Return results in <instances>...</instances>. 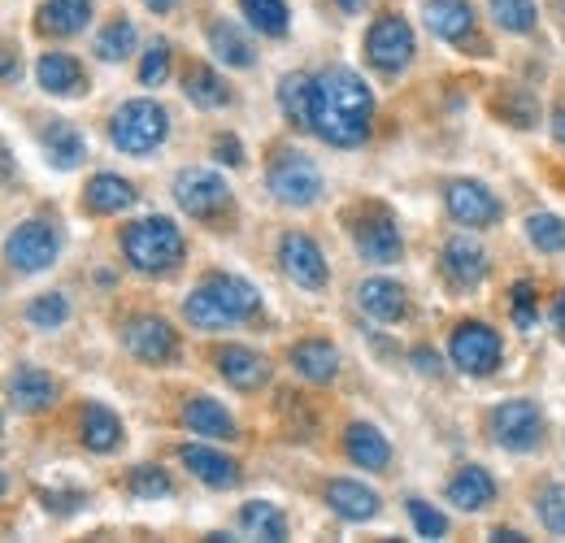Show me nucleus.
Instances as JSON below:
<instances>
[{"mask_svg":"<svg viewBox=\"0 0 565 543\" xmlns=\"http://www.w3.org/2000/svg\"><path fill=\"white\" fill-rule=\"evenodd\" d=\"M374 123V92L365 87V78L349 66H331L313 74V118L309 131L322 143L335 148H356L370 136Z\"/></svg>","mask_w":565,"mask_h":543,"instance_id":"nucleus-1","label":"nucleus"},{"mask_svg":"<svg viewBox=\"0 0 565 543\" xmlns=\"http://www.w3.org/2000/svg\"><path fill=\"white\" fill-rule=\"evenodd\" d=\"M262 309V296L248 278L239 274H210L201 287H192V296L183 300V318L196 331H222L235 322H248Z\"/></svg>","mask_w":565,"mask_h":543,"instance_id":"nucleus-2","label":"nucleus"},{"mask_svg":"<svg viewBox=\"0 0 565 543\" xmlns=\"http://www.w3.org/2000/svg\"><path fill=\"white\" fill-rule=\"evenodd\" d=\"M122 253L140 274H166L183 262L188 244L170 217H140L122 231Z\"/></svg>","mask_w":565,"mask_h":543,"instance_id":"nucleus-3","label":"nucleus"},{"mask_svg":"<svg viewBox=\"0 0 565 543\" xmlns=\"http://www.w3.org/2000/svg\"><path fill=\"white\" fill-rule=\"evenodd\" d=\"M166 136H170V114L157 100H127L109 118V139L127 157H148L152 148L166 143Z\"/></svg>","mask_w":565,"mask_h":543,"instance_id":"nucleus-4","label":"nucleus"},{"mask_svg":"<svg viewBox=\"0 0 565 543\" xmlns=\"http://www.w3.org/2000/svg\"><path fill=\"white\" fill-rule=\"evenodd\" d=\"M266 183H270L275 201L291 204V209H309V204L322 196V174H318V166H313L305 152H296V148H282L279 157L270 161Z\"/></svg>","mask_w":565,"mask_h":543,"instance_id":"nucleus-5","label":"nucleus"},{"mask_svg":"<svg viewBox=\"0 0 565 543\" xmlns=\"http://www.w3.org/2000/svg\"><path fill=\"white\" fill-rule=\"evenodd\" d=\"M353 239H356V253L374 266H392L401 262L405 253V239H401V226L396 217L383 209V204H361L353 217Z\"/></svg>","mask_w":565,"mask_h":543,"instance_id":"nucleus-6","label":"nucleus"},{"mask_svg":"<svg viewBox=\"0 0 565 543\" xmlns=\"http://www.w3.org/2000/svg\"><path fill=\"white\" fill-rule=\"evenodd\" d=\"M414 26L401 13H383L365 35V62L383 74H401L414 62Z\"/></svg>","mask_w":565,"mask_h":543,"instance_id":"nucleus-7","label":"nucleus"},{"mask_svg":"<svg viewBox=\"0 0 565 543\" xmlns=\"http://www.w3.org/2000/svg\"><path fill=\"white\" fill-rule=\"evenodd\" d=\"M57 253H62V235H57L49 222H40V217L22 222V226L4 239V262L22 274L49 270V266L57 262Z\"/></svg>","mask_w":565,"mask_h":543,"instance_id":"nucleus-8","label":"nucleus"},{"mask_svg":"<svg viewBox=\"0 0 565 543\" xmlns=\"http://www.w3.org/2000/svg\"><path fill=\"white\" fill-rule=\"evenodd\" d=\"M488 426H492V439L504 453H531L544 439V413H540L535 401H504V405H495Z\"/></svg>","mask_w":565,"mask_h":543,"instance_id":"nucleus-9","label":"nucleus"},{"mask_svg":"<svg viewBox=\"0 0 565 543\" xmlns=\"http://www.w3.org/2000/svg\"><path fill=\"white\" fill-rule=\"evenodd\" d=\"M500 336H495L488 322H461L457 331H452V340H448V356H452V365L461 370V374H470V379H488L495 365H500Z\"/></svg>","mask_w":565,"mask_h":543,"instance_id":"nucleus-10","label":"nucleus"},{"mask_svg":"<svg viewBox=\"0 0 565 543\" xmlns=\"http://www.w3.org/2000/svg\"><path fill=\"white\" fill-rule=\"evenodd\" d=\"M174 201L188 217H201V222H213L217 213L231 209V188L222 174L213 170H179L174 179Z\"/></svg>","mask_w":565,"mask_h":543,"instance_id":"nucleus-11","label":"nucleus"},{"mask_svg":"<svg viewBox=\"0 0 565 543\" xmlns=\"http://www.w3.org/2000/svg\"><path fill=\"white\" fill-rule=\"evenodd\" d=\"M279 266H282V274H287L296 287H305V291H322L327 278H331L322 248H318L309 235H300V231H287L279 239Z\"/></svg>","mask_w":565,"mask_h":543,"instance_id":"nucleus-12","label":"nucleus"},{"mask_svg":"<svg viewBox=\"0 0 565 543\" xmlns=\"http://www.w3.org/2000/svg\"><path fill=\"white\" fill-rule=\"evenodd\" d=\"M444 204H448L452 222L475 226V231L500 222V201H495V192L488 183H475V179H452V183L444 188Z\"/></svg>","mask_w":565,"mask_h":543,"instance_id":"nucleus-13","label":"nucleus"},{"mask_svg":"<svg viewBox=\"0 0 565 543\" xmlns=\"http://www.w3.org/2000/svg\"><path fill=\"white\" fill-rule=\"evenodd\" d=\"M122 340H127V352L148 361V365H166L179 352V336H174V327L166 318H131Z\"/></svg>","mask_w":565,"mask_h":543,"instance_id":"nucleus-14","label":"nucleus"},{"mask_svg":"<svg viewBox=\"0 0 565 543\" xmlns=\"http://www.w3.org/2000/svg\"><path fill=\"white\" fill-rule=\"evenodd\" d=\"M439 266H444V274H448L457 287H479V283L488 278V253H483L470 235H452V239L444 244V253H439Z\"/></svg>","mask_w":565,"mask_h":543,"instance_id":"nucleus-15","label":"nucleus"},{"mask_svg":"<svg viewBox=\"0 0 565 543\" xmlns=\"http://www.w3.org/2000/svg\"><path fill=\"white\" fill-rule=\"evenodd\" d=\"M356 305H361L374 322H401V318L409 313V296H405V287L392 283V278H365V283L356 287Z\"/></svg>","mask_w":565,"mask_h":543,"instance_id":"nucleus-16","label":"nucleus"},{"mask_svg":"<svg viewBox=\"0 0 565 543\" xmlns=\"http://www.w3.org/2000/svg\"><path fill=\"white\" fill-rule=\"evenodd\" d=\"M327 504H331L344 522H370V518H379V509H383L379 491H370V487L356 482V478H335V482H327Z\"/></svg>","mask_w":565,"mask_h":543,"instance_id":"nucleus-17","label":"nucleus"},{"mask_svg":"<svg viewBox=\"0 0 565 543\" xmlns=\"http://www.w3.org/2000/svg\"><path fill=\"white\" fill-rule=\"evenodd\" d=\"M448 504H457L461 513H483L495 504V478L483 466H461L448 482Z\"/></svg>","mask_w":565,"mask_h":543,"instance_id":"nucleus-18","label":"nucleus"},{"mask_svg":"<svg viewBox=\"0 0 565 543\" xmlns=\"http://www.w3.org/2000/svg\"><path fill=\"white\" fill-rule=\"evenodd\" d=\"M423 13H426V26L439 40H448V44H466L470 31H475L470 0H423Z\"/></svg>","mask_w":565,"mask_h":543,"instance_id":"nucleus-19","label":"nucleus"},{"mask_svg":"<svg viewBox=\"0 0 565 543\" xmlns=\"http://www.w3.org/2000/svg\"><path fill=\"white\" fill-rule=\"evenodd\" d=\"M217 370L239 392H253V387H262L270 379V361L262 352H253V348H239V343H231V348L217 352Z\"/></svg>","mask_w":565,"mask_h":543,"instance_id":"nucleus-20","label":"nucleus"},{"mask_svg":"<svg viewBox=\"0 0 565 543\" xmlns=\"http://www.w3.org/2000/svg\"><path fill=\"white\" fill-rule=\"evenodd\" d=\"M344 453H349V461L361 466V470H387V466H392V444H387V435H383L379 426H370V422H353V426L344 430Z\"/></svg>","mask_w":565,"mask_h":543,"instance_id":"nucleus-21","label":"nucleus"},{"mask_svg":"<svg viewBox=\"0 0 565 543\" xmlns=\"http://www.w3.org/2000/svg\"><path fill=\"white\" fill-rule=\"evenodd\" d=\"M179 461L192 470V478H201L205 487H217V491H226V487L239 482V466L231 457H222L217 448H205V444H188L179 453Z\"/></svg>","mask_w":565,"mask_h":543,"instance_id":"nucleus-22","label":"nucleus"},{"mask_svg":"<svg viewBox=\"0 0 565 543\" xmlns=\"http://www.w3.org/2000/svg\"><path fill=\"white\" fill-rule=\"evenodd\" d=\"M35 78H40V87L49 96H78L87 87V74H83V66L74 62L71 53H44L35 62Z\"/></svg>","mask_w":565,"mask_h":543,"instance_id":"nucleus-23","label":"nucleus"},{"mask_svg":"<svg viewBox=\"0 0 565 543\" xmlns=\"http://www.w3.org/2000/svg\"><path fill=\"white\" fill-rule=\"evenodd\" d=\"M291 370L309 383H331L340 374V352L327 340H305L291 348Z\"/></svg>","mask_w":565,"mask_h":543,"instance_id":"nucleus-24","label":"nucleus"},{"mask_svg":"<svg viewBox=\"0 0 565 543\" xmlns=\"http://www.w3.org/2000/svg\"><path fill=\"white\" fill-rule=\"evenodd\" d=\"M183 426L192 435H205V439H235V417L217 405L213 396H192L183 405Z\"/></svg>","mask_w":565,"mask_h":543,"instance_id":"nucleus-25","label":"nucleus"},{"mask_svg":"<svg viewBox=\"0 0 565 543\" xmlns=\"http://www.w3.org/2000/svg\"><path fill=\"white\" fill-rule=\"evenodd\" d=\"M9 401L22 408V413H40V408H49L57 401V383H53L44 370L22 365V370L9 379Z\"/></svg>","mask_w":565,"mask_h":543,"instance_id":"nucleus-26","label":"nucleus"},{"mask_svg":"<svg viewBox=\"0 0 565 543\" xmlns=\"http://www.w3.org/2000/svg\"><path fill=\"white\" fill-rule=\"evenodd\" d=\"M35 18H40V31L49 35H78L92 22V0H44Z\"/></svg>","mask_w":565,"mask_h":543,"instance_id":"nucleus-27","label":"nucleus"},{"mask_svg":"<svg viewBox=\"0 0 565 543\" xmlns=\"http://www.w3.org/2000/svg\"><path fill=\"white\" fill-rule=\"evenodd\" d=\"M83 201L92 213H122V209H131L136 204V188L127 183V179H118V174H96L92 183H87V192H83Z\"/></svg>","mask_w":565,"mask_h":543,"instance_id":"nucleus-28","label":"nucleus"},{"mask_svg":"<svg viewBox=\"0 0 565 543\" xmlns=\"http://www.w3.org/2000/svg\"><path fill=\"white\" fill-rule=\"evenodd\" d=\"M40 143H44V152H49V161H53L57 170H74V166L87 157V139L78 136L71 123H62V118L44 127Z\"/></svg>","mask_w":565,"mask_h":543,"instance_id":"nucleus-29","label":"nucleus"},{"mask_svg":"<svg viewBox=\"0 0 565 543\" xmlns=\"http://www.w3.org/2000/svg\"><path fill=\"white\" fill-rule=\"evenodd\" d=\"M83 444H87L92 453H114V448L122 444V422H118V413L92 401V405L83 408Z\"/></svg>","mask_w":565,"mask_h":543,"instance_id":"nucleus-30","label":"nucleus"},{"mask_svg":"<svg viewBox=\"0 0 565 543\" xmlns=\"http://www.w3.org/2000/svg\"><path fill=\"white\" fill-rule=\"evenodd\" d=\"M239 531L253 535V540L279 543V540H287V518H282L279 504H270V500H248V504L239 509Z\"/></svg>","mask_w":565,"mask_h":543,"instance_id":"nucleus-31","label":"nucleus"},{"mask_svg":"<svg viewBox=\"0 0 565 543\" xmlns=\"http://www.w3.org/2000/svg\"><path fill=\"white\" fill-rule=\"evenodd\" d=\"M183 92L196 109H226L231 105V87L222 83V74L210 66H192L183 74Z\"/></svg>","mask_w":565,"mask_h":543,"instance_id":"nucleus-32","label":"nucleus"},{"mask_svg":"<svg viewBox=\"0 0 565 543\" xmlns=\"http://www.w3.org/2000/svg\"><path fill=\"white\" fill-rule=\"evenodd\" d=\"M279 109L287 114L291 127H309V118H313V74H282Z\"/></svg>","mask_w":565,"mask_h":543,"instance_id":"nucleus-33","label":"nucleus"},{"mask_svg":"<svg viewBox=\"0 0 565 543\" xmlns=\"http://www.w3.org/2000/svg\"><path fill=\"white\" fill-rule=\"evenodd\" d=\"M210 49L213 57L222 62V66H235V70H248L257 57H253V44L231 26V22H213L210 26Z\"/></svg>","mask_w":565,"mask_h":543,"instance_id":"nucleus-34","label":"nucleus"},{"mask_svg":"<svg viewBox=\"0 0 565 543\" xmlns=\"http://www.w3.org/2000/svg\"><path fill=\"white\" fill-rule=\"evenodd\" d=\"M136 53V26L127 18H114L100 35H96V57L100 62H127Z\"/></svg>","mask_w":565,"mask_h":543,"instance_id":"nucleus-35","label":"nucleus"},{"mask_svg":"<svg viewBox=\"0 0 565 543\" xmlns=\"http://www.w3.org/2000/svg\"><path fill=\"white\" fill-rule=\"evenodd\" d=\"M492 18L509 35H531L540 22V9H535V0H492Z\"/></svg>","mask_w":565,"mask_h":543,"instance_id":"nucleus-36","label":"nucleus"},{"mask_svg":"<svg viewBox=\"0 0 565 543\" xmlns=\"http://www.w3.org/2000/svg\"><path fill=\"white\" fill-rule=\"evenodd\" d=\"M66 318H71V300L62 291H44L26 305V322L35 331H57V327H66Z\"/></svg>","mask_w":565,"mask_h":543,"instance_id":"nucleus-37","label":"nucleus"},{"mask_svg":"<svg viewBox=\"0 0 565 543\" xmlns=\"http://www.w3.org/2000/svg\"><path fill=\"white\" fill-rule=\"evenodd\" d=\"M239 9H244V18L262 31V35H287V22H291V13H287V4L282 0H239Z\"/></svg>","mask_w":565,"mask_h":543,"instance_id":"nucleus-38","label":"nucleus"},{"mask_svg":"<svg viewBox=\"0 0 565 543\" xmlns=\"http://www.w3.org/2000/svg\"><path fill=\"white\" fill-rule=\"evenodd\" d=\"M526 235L540 253H565V217H557V213H531Z\"/></svg>","mask_w":565,"mask_h":543,"instance_id":"nucleus-39","label":"nucleus"},{"mask_svg":"<svg viewBox=\"0 0 565 543\" xmlns=\"http://www.w3.org/2000/svg\"><path fill=\"white\" fill-rule=\"evenodd\" d=\"M535 509H540V522H544V531H553V535H565V482H553V487H544Z\"/></svg>","mask_w":565,"mask_h":543,"instance_id":"nucleus-40","label":"nucleus"},{"mask_svg":"<svg viewBox=\"0 0 565 543\" xmlns=\"http://www.w3.org/2000/svg\"><path fill=\"white\" fill-rule=\"evenodd\" d=\"M409 518H414V531L423 535V540H444L448 535V518L439 513V509H430L426 500H409Z\"/></svg>","mask_w":565,"mask_h":543,"instance_id":"nucleus-41","label":"nucleus"},{"mask_svg":"<svg viewBox=\"0 0 565 543\" xmlns=\"http://www.w3.org/2000/svg\"><path fill=\"white\" fill-rule=\"evenodd\" d=\"M166 74H170V44L166 40H152L140 62V83L143 87H157V83H166Z\"/></svg>","mask_w":565,"mask_h":543,"instance_id":"nucleus-42","label":"nucleus"},{"mask_svg":"<svg viewBox=\"0 0 565 543\" xmlns=\"http://www.w3.org/2000/svg\"><path fill=\"white\" fill-rule=\"evenodd\" d=\"M131 496H140V500H161V496H170V478H166V470L140 466V470L131 475Z\"/></svg>","mask_w":565,"mask_h":543,"instance_id":"nucleus-43","label":"nucleus"},{"mask_svg":"<svg viewBox=\"0 0 565 543\" xmlns=\"http://www.w3.org/2000/svg\"><path fill=\"white\" fill-rule=\"evenodd\" d=\"M513 318H518L522 331L535 327V287H531V283H518V287H513Z\"/></svg>","mask_w":565,"mask_h":543,"instance_id":"nucleus-44","label":"nucleus"},{"mask_svg":"<svg viewBox=\"0 0 565 543\" xmlns=\"http://www.w3.org/2000/svg\"><path fill=\"white\" fill-rule=\"evenodd\" d=\"M504 114H513V127H535V100H531V96H518V92H509V100H504Z\"/></svg>","mask_w":565,"mask_h":543,"instance_id":"nucleus-45","label":"nucleus"},{"mask_svg":"<svg viewBox=\"0 0 565 543\" xmlns=\"http://www.w3.org/2000/svg\"><path fill=\"white\" fill-rule=\"evenodd\" d=\"M217 161H226V166H239L244 161V148H239V139L235 136H217Z\"/></svg>","mask_w":565,"mask_h":543,"instance_id":"nucleus-46","label":"nucleus"},{"mask_svg":"<svg viewBox=\"0 0 565 543\" xmlns=\"http://www.w3.org/2000/svg\"><path fill=\"white\" fill-rule=\"evenodd\" d=\"M414 365H418L423 374H435V370H439V356H435L430 348H418V352H414Z\"/></svg>","mask_w":565,"mask_h":543,"instance_id":"nucleus-47","label":"nucleus"},{"mask_svg":"<svg viewBox=\"0 0 565 543\" xmlns=\"http://www.w3.org/2000/svg\"><path fill=\"white\" fill-rule=\"evenodd\" d=\"M553 139L565 148V105H557V109H553Z\"/></svg>","mask_w":565,"mask_h":543,"instance_id":"nucleus-48","label":"nucleus"},{"mask_svg":"<svg viewBox=\"0 0 565 543\" xmlns=\"http://www.w3.org/2000/svg\"><path fill=\"white\" fill-rule=\"evenodd\" d=\"M553 327H557V331H565V291L553 300Z\"/></svg>","mask_w":565,"mask_h":543,"instance_id":"nucleus-49","label":"nucleus"},{"mask_svg":"<svg viewBox=\"0 0 565 543\" xmlns=\"http://www.w3.org/2000/svg\"><path fill=\"white\" fill-rule=\"evenodd\" d=\"M9 174H13V157H9V148L0 143V183H4Z\"/></svg>","mask_w":565,"mask_h":543,"instance_id":"nucleus-50","label":"nucleus"},{"mask_svg":"<svg viewBox=\"0 0 565 543\" xmlns=\"http://www.w3.org/2000/svg\"><path fill=\"white\" fill-rule=\"evenodd\" d=\"M143 4H148V9H152V13H170V9H174V4H179V0H143Z\"/></svg>","mask_w":565,"mask_h":543,"instance_id":"nucleus-51","label":"nucleus"},{"mask_svg":"<svg viewBox=\"0 0 565 543\" xmlns=\"http://www.w3.org/2000/svg\"><path fill=\"white\" fill-rule=\"evenodd\" d=\"M335 4H340V9H344V13H356V9H361V4H365V0H335Z\"/></svg>","mask_w":565,"mask_h":543,"instance_id":"nucleus-52","label":"nucleus"},{"mask_svg":"<svg viewBox=\"0 0 565 543\" xmlns=\"http://www.w3.org/2000/svg\"><path fill=\"white\" fill-rule=\"evenodd\" d=\"M557 18L565 22V0H557Z\"/></svg>","mask_w":565,"mask_h":543,"instance_id":"nucleus-53","label":"nucleus"},{"mask_svg":"<svg viewBox=\"0 0 565 543\" xmlns=\"http://www.w3.org/2000/svg\"><path fill=\"white\" fill-rule=\"evenodd\" d=\"M0 491H4V478H0Z\"/></svg>","mask_w":565,"mask_h":543,"instance_id":"nucleus-54","label":"nucleus"}]
</instances>
